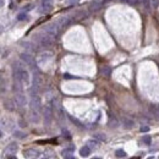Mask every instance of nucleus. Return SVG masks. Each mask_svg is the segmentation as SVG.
<instances>
[{
    "label": "nucleus",
    "instance_id": "dca6fc26",
    "mask_svg": "<svg viewBox=\"0 0 159 159\" xmlns=\"http://www.w3.org/2000/svg\"><path fill=\"white\" fill-rule=\"evenodd\" d=\"M100 72H102V75H104V76H106V77H109L110 74H111V69H110L109 66H103V67L100 69Z\"/></svg>",
    "mask_w": 159,
    "mask_h": 159
},
{
    "label": "nucleus",
    "instance_id": "e433bc0d",
    "mask_svg": "<svg viewBox=\"0 0 159 159\" xmlns=\"http://www.w3.org/2000/svg\"><path fill=\"white\" fill-rule=\"evenodd\" d=\"M93 159H102V158H93Z\"/></svg>",
    "mask_w": 159,
    "mask_h": 159
},
{
    "label": "nucleus",
    "instance_id": "2eb2a0df",
    "mask_svg": "<svg viewBox=\"0 0 159 159\" xmlns=\"http://www.w3.org/2000/svg\"><path fill=\"white\" fill-rule=\"evenodd\" d=\"M122 124H124V126H125L126 128H131L132 126H134V121H132L131 119H128V118H124L122 119Z\"/></svg>",
    "mask_w": 159,
    "mask_h": 159
},
{
    "label": "nucleus",
    "instance_id": "ddd939ff",
    "mask_svg": "<svg viewBox=\"0 0 159 159\" xmlns=\"http://www.w3.org/2000/svg\"><path fill=\"white\" fill-rule=\"evenodd\" d=\"M80 154H81V157H83V158L88 157L89 154H91V148H89L88 146H84V147H82L80 149Z\"/></svg>",
    "mask_w": 159,
    "mask_h": 159
},
{
    "label": "nucleus",
    "instance_id": "aec40b11",
    "mask_svg": "<svg viewBox=\"0 0 159 159\" xmlns=\"http://www.w3.org/2000/svg\"><path fill=\"white\" fill-rule=\"evenodd\" d=\"M14 137L15 138H19V140H23L26 137V134H23L22 131H15L14 132Z\"/></svg>",
    "mask_w": 159,
    "mask_h": 159
},
{
    "label": "nucleus",
    "instance_id": "a211bd4d",
    "mask_svg": "<svg viewBox=\"0 0 159 159\" xmlns=\"http://www.w3.org/2000/svg\"><path fill=\"white\" fill-rule=\"evenodd\" d=\"M120 1L126 4V5H130V6H135V5H138L140 4L138 0H120Z\"/></svg>",
    "mask_w": 159,
    "mask_h": 159
},
{
    "label": "nucleus",
    "instance_id": "c756f323",
    "mask_svg": "<svg viewBox=\"0 0 159 159\" xmlns=\"http://www.w3.org/2000/svg\"><path fill=\"white\" fill-rule=\"evenodd\" d=\"M77 3H79V0H66V4H69V5H75Z\"/></svg>",
    "mask_w": 159,
    "mask_h": 159
},
{
    "label": "nucleus",
    "instance_id": "473e14b6",
    "mask_svg": "<svg viewBox=\"0 0 159 159\" xmlns=\"http://www.w3.org/2000/svg\"><path fill=\"white\" fill-rule=\"evenodd\" d=\"M65 159H76V158L72 157V156H69V157H65Z\"/></svg>",
    "mask_w": 159,
    "mask_h": 159
},
{
    "label": "nucleus",
    "instance_id": "0eeeda50",
    "mask_svg": "<svg viewBox=\"0 0 159 159\" xmlns=\"http://www.w3.org/2000/svg\"><path fill=\"white\" fill-rule=\"evenodd\" d=\"M29 106H31L32 110H38L41 111V108H42V103H41V99L37 94H32L31 96V100H29Z\"/></svg>",
    "mask_w": 159,
    "mask_h": 159
},
{
    "label": "nucleus",
    "instance_id": "f704fd0d",
    "mask_svg": "<svg viewBox=\"0 0 159 159\" xmlns=\"http://www.w3.org/2000/svg\"><path fill=\"white\" fill-rule=\"evenodd\" d=\"M108 1H110V0H103V3H104V4H105V3H108Z\"/></svg>",
    "mask_w": 159,
    "mask_h": 159
},
{
    "label": "nucleus",
    "instance_id": "4468645a",
    "mask_svg": "<svg viewBox=\"0 0 159 159\" xmlns=\"http://www.w3.org/2000/svg\"><path fill=\"white\" fill-rule=\"evenodd\" d=\"M100 9H102V5H100V3H98V1H94L89 5V10L91 11H98V10H100Z\"/></svg>",
    "mask_w": 159,
    "mask_h": 159
},
{
    "label": "nucleus",
    "instance_id": "9b49d317",
    "mask_svg": "<svg viewBox=\"0 0 159 159\" xmlns=\"http://www.w3.org/2000/svg\"><path fill=\"white\" fill-rule=\"evenodd\" d=\"M72 22V20L71 19H69V17H61L59 21H58V23L60 27H67V26H70Z\"/></svg>",
    "mask_w": 159,
    "mask_h": 159
},
{
    "label": "nucleus",
    "instance_id": "f257e3e1",
    "mask_svg": "<svg viewBox=\"0 0 159 159\" xmlns=\"http://www.w3.org/2000/svg\"><path fill=\"white\" fill-rule=\"evenodd\" d=\"M36 39L38 42V44L41 47H43V48H49V47H51L54 43V37H51L47 33L45 34H38L36 37Z\"/></svg>",
    "mask_w": 159,
    "mask_h": 159
},
{
    "label": "nucleus",
    "instance_id": "b1692460",
    "mask_svg": "<svg viewBox=\"0 0 159 159\" xmlns=\"http://www.w3.org/2000/svg\"><path fill=\"white\" fill-rule=\"evenodd\" d=\"M22 47H25L26 49H28L29 51H32L33 50V47L31 45V43H28V42H23L22 43Z\"/></svg>",
    "mask_w": 159,
    "mask_h": 159
},
{
    "label": "nucleus",
    "instance_id": "4c0bfd02",
    "mask_svg": "<svg viewBox=\"0 0 159 159\" xmlns=\"http://www.w3.org/2000/svg\"><path fill=\"white\" fill-rule=\"evenodd\" d=\"M43 159H45V158H43Z\"/></svg>",
    "mask_w": 159,
    "mask_h": 159
},
{
    "label": "nucleus",
    "instance_id": "c9c22d12",
    "mask_svg": "<svg viewBox=\"0 0 159 159\" xmlns=\"http://www.w3.org/2000/svg\"><path fill=\"white\" fill-rule=\"evenodd\" d=\"M148 159H154V157H151V158H148Z\"/></svg>",
    "mask_w": 159,
    "mask_h": 159
},
{
    "label": "nucleus",
    "instance_id": "9d476101",
    "mask_svg": "<svg viewBox=\"0 0 159 159\" xmlns=\"http://www.w3.org/2000/svg\"><path fill=\"white\" fill-rule=\"evenodd\" d=\"M17 149H19V146H17V143H10L6 147V149L4 151V154L5 156H14V154L17 152Z\"/></svg>",
    "mask_w": 159,
    "mask_h": 159
},
{
    "label": "nucleus",
    "instance_id": "c85d7f7f",
    "mask_svg": "<svg viewBox=\"0 0 159 159\" xmlns=\"http://www.w3.org/2000/svg\"><path fill=\"white\" fill-rule=\"evenodd\" d=\"M153 113L156 115V118L159 120V106H156V108H153Z\"/></svg>",
    "mask_w": 159,
    "mask_h": 159
},
{
    "label": "nucleus",
    "instance_id": "412c9836",
    "mask_svg": "<svg viewBox=\"0 0 159 159\" xmlns=\"http://www.w3.org/2000/svg\"><path fill=\"white\" fill-rule=\"evenodd\" d=\"M87 146H88V147L89 148H96L97 147V146H98V142H97V141L96 140H89V141H87Z\"/></svg>",
    "mask_w": 159,
    "mask_h": 159
},
{
    "label": "nucleus",
    "instance_id": "39448f33",
    "mask_svg": "<svg viewBox=\"0 0 159 159\" xmlns=\"http://www.w3.org/2000/svg\"><path fill=\"white\" fill-rule=\"evenodd\" d=\"M20 58H21V60H22V63L23 64H26V65H28L31 69H33V70H36V63H37V60H34V58L32 57V54H29V53H22L20 55Z\"/></svg>",
    "mask_w": 159,
    "mask_h": 159
},
{
    "label": "nucleus",
    "instance_id": "423d86ee",
    "mask_svg": "<svg viewBox=\"0 0 159 159\" xmlns=\"http://www.w3.org/2000/svg\"><path fill=\"white\" fill-rule=\"evenodd\" d=\"M53 9V0H42L41 5H39V14H48L49 11H51Z\"/></svg>",
    "mask_w": 159,
    "mask_h": 159
},
{
    "label": "nucleus",
    "instance_id": "6ab92c4d",
    "mask_svg": "<svg viewBox=\"0 0 159 159\" xmlns=\"http://www.w3.org/2000/svg\"><path fill=\"white\" fill-rule=\"evenodd\" d=\"M109 126L110 127H118L119 126L118 120L115 119V118H113V116H110V119H109Z\"/></svg>",
    "mask_w": 159,
    "mask_h": 159
},
{
    "label": "nucleus",
    "instance_id": "7c9ffc66",
    "mask_svg": "<svg viewBox=\"0 0 159 159\" xmlns=\"http://www.w3.org/2000/svg\"><path fill=\"white\" fill-rule=\"evenodd\" d=\"M140 131L141 132H148L149 131V127L148 126H142V127L140 128Z\"/></svg>",
    "mask_w": 159,
    "mask_h": 159
},
{
    "label": "nucleus",
    "instance_id": "bb28decb",
    "mask_svg": "<svg viewBox=\"0 0 159 159\" xmlns=\"http://www.w3.org/2000/svg\"><path fill=\"white\" fill-rule=\"evenodd\" d=\"M5 108H7L9 110H14V105L11 102H5Z\"/></svg>",
    "mask_w": 159,
    "mask_h": 159
},
{
    "label": "nucleus",
    "instance_id": "5701e85b",
    "mask_svg": "<svg viewBox=\"0 0 159 159\" xmlns=\"http://www.w3.org/2000/svg\"><path fill=\"white\" fill-rule=\"evenodd\" d=\"M28 17H27V14H25V12H21V14L17 16V20L19 21H23V20H27Z\"/></svg>",
    "mask_w": 159,
    "mask_h": 159
},
{
    "label": "nucleus",
    "instance_id": "cd10ccee",
    "mask_svg": "<svg viewBox=\"0 0 159 159\" xmlns=\"http://www.w3.org/2000/svg\"><path fill=\"white\" fill-rule=\"evenodd\" d=\"M149 3H151V5L153 7H158L159 6V0H149Z\"/></svg>",
    "mask_w": 159,
    "mask_h": 159
},
{
    "label": "nucleus",
    "instance_id": "7ed1b4c3",
    "mask_svg": "<svg viewBox=\"0 0 159 159\" xmlns=\"http://www.w3.org/2000/svg\"><path fill=\"white\" fill-rule=\"evenodd\" d=\"M43 31H44L47 34H49L51 37H57L59 32H60V26L58 22H54V23H48L43 27Z\"/></svg>",
    "mask_w": 159,
    "mask_h": 159
},
{
    "label": "nucleus",
    "instance_id": "1a4fd4ad",
    "mask_svg": "<svg viewBox=\"0 0 159 159\" xmlns=\"http://www.w3.org/2000/svg\"><path fill=\"white\" fill-rule=\"evenodd\" d=\"M41 152L38 149H34V148H29V149H26L23 152V157L27 158V159H36L39 157Z\"/></svg>",
    "mask_w": 159,
    "mask_h": 159
},
{
    "label": "nucleus",
    "instance_id": "f3484780",
    "mask_svg": "<svg viewBox=\"0 0 159 159\" xmlns=\"http://www.w3.org/2000/svg\"><path fill=\"white\" fill-rule=\"evenodd\" d=\"M74 151H75V148H74V147H69V148H66V149H64V151H63V156H64V158H65V157H69V156H72Z\"/></svg>",
    "mask_w": 159,
    "mask_h": 159
},
{
    "label": "nucleus",
    "instance_id": "4be33fe9",
    "mask_svg": "<svg viewBox=\"0 0 159 159\" xmlns=\"http://www.w3.org/2000/svg\"><path fill=\"white\" fill-rule=\"evenodd\" d=\"M115 154H116L118 158H124V157L126 156V153L124 152V149H118V151L115 152Z\"/></svg>",
    "mask_w": 159,
    "mask_h": 159
},
{
    "label": "nucleus",
    "instance_id": "6e6552de",
    "mask_svg": "<svg viewBox=\"0 0 159 159\" xmlns=\"http://www.w3.org/2000/svg\"><path fill=\"white\" fill-rule=\"evenodd\" d=\"M15 103L19 106H25L27 104V98H26L23 92H15Z\"/></svg>",
    "mask_w": 159,
    "mask_h": 159
},
{
    "label": "nucleus",
    "instance_id": "f8f14e48",
    "mask_svg": "<svg viewBox=\"0 0 159 159\" xmlns=\"http://www.w3.org/2000/svg\"><path fill=\"white\" fill-rule=\"evenodd\" d=\"M39 119H41L39 111H38V110H32V109H31V121L37 124V122H39Z\"/></svg>",
    "mask_w": 159,
    "mask_h": 159
},
{
    "label": "nucleus",
    "instance_id": "f03ea898",
    "mask_svg": "<svg viewBox=\"0 0 159 159\" xmlns=\"http://www.w3.org/2000/svg\"><path fill=\"white\" fill-rule=\"evenodd\" d=\"M36 60H37V65L39 67H43V66L48 65L51 60H53V53H50V51H43V53L38 55Z\"/></svg>",
    "mask_w": 159,
    "mask_h": 159
},
{
    "label": "nucleus",
    "instance_id": "72a5a7b5",
    "mask_svg": "<svg viewBox=\"0 0 159 159\" xmlns=\"http://www.w3.org/2000/svg\"><path fill=\"white\" fill-rule=\"evenodd\" d=\"M7 159H17V158H16V156H10Z\"/></svg>",
    "mask_w": 159,
    "mask_h": 159
},
{
    "label": "nucleus",
    "instance_id": "393cba45",
    "mask_svg": "<svg viewBox=\"0 0 159 159\" xmlns=\"http://www.w3.org/2000/svg\"><path fill=\"white\" fill-rule=\"evenodd\" d=\"M94 138L99 140V141H105V135H103V134H96V135H94Z\"/></svg>",
    "mask_w": 159,
    "mask_h": 159
},
{
    "label": "nucleus",
    "instance_id": "a878e982",
    "mask_svg": "<svg viewBox=\"0 0 159 159\" xmlns=\"http://www.w3.org/2000/svg\"><path fill=\"white\" fill-rule=\"evenodd\" d=\"M142 141H143L146 144H151V136H143Z\"/></svg>",
    "mask_w": 159,
    "mask_h": 159
},
{
    "label": "nucleus",
    "instance_id": "20e7f679",
    "mask_svg": "<svg viewBox=\"0 0 159 159\" xmlns=\"http://www.w3.org/2000/svg\"><path fill=\"white\" fill-rule=\"evenodd\" d=\"M54 109L50 105H45L43 109V118H44V125L49 126L51 121H53V116H54Z\"/></svg>",
    "mask_w": 159,
    "mask_h": 159
},
{
    "label": "nucleus",
    "instance_id": "2f4dec72",
    "mask_svg": "<svg viewBox=\"0 0 159 159\" xmlns=\"http://www.w3.org/2000/svg\"><path fill=\"white\" fill-rule=\"evenodd\" d=\"M32 9H33V5H32V4H29L27 7H25V10H32Z\"/></svg>",
    "mask_w": 159,
    "mask_h": 159
}]
</instances>
